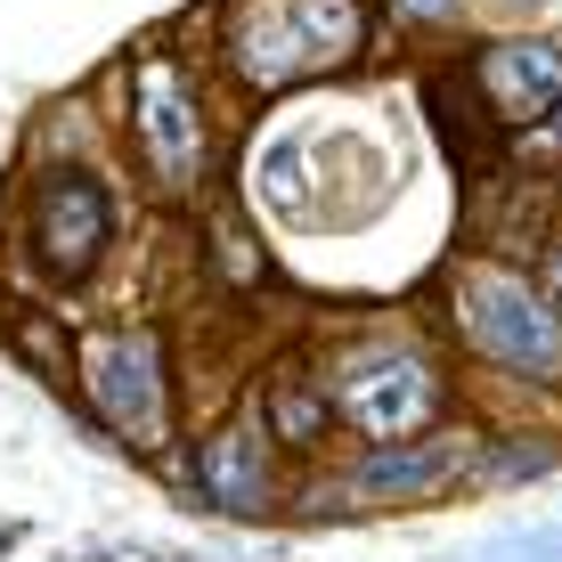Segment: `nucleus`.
<instances>
[{"instance_id": "obj_3", "label": "nucleus", "mask_w": 562, "mask_h": 562, "mask_svg": "<svg viewBox=\"0 0 562 562\" xmlns=\"http://www.w3.org/2000/svg\"><path fill=\"white\" fill-rule=\"evenodd\" d=\"M82 400L131 449H164L171 440V359H164V342L147 326H99L82 342Z\"/></svg>"}, {"instance_id": "obj_7", "label": "nucleus", "mask_w": 562, "mask_h": 562, "mask_svg": "<svg viewBox=\"0 0 562 562\" xmlns=\"http://www.w3.org/2000/svg\"><path fill=\"white\" fill-rule=\"evenodd\" d=\"M473 82H481V106H490L497 131H530L562 99V42H490Z\"/></svg>"}, {"instance_id": "obj_4", "label": "nucleus", "mask_w": 562, "mask_h": 562, "mask_svg": "<svg viewBox=\"0 0 562 562\" xmlns=\"http://www.w3.org/2000/svg\"><path fill=\"white\" fill-rule=\"evenodd\" d=\"M359 49V9L351 0H254L237 25V66L261 90L294 82V74H326Z\"/></svg>"}, {"instance_id": "obj_12", "label": "nucleus", "mask_w": 562, "mask_h": 562, "mask_svg": "<svg viewBox=\"0 0 562 562\" xmlns=\"http://www.w3.org/2000/svg\"><path fill=\"white\" fill-rule=\"evenodd\" d=\"M400 9H408V16H449L457 0H400Z\"/></svg>"}, {"instance_id": "obj_10", "label": "nucleus", "mask_w": 562, "mask_h": 562, "mask_svg": "<svg viewBox=\"0 0 562 562\" xmlns=\"http://www.w3.org/2000/svg\"><path fill=\"white\" fill-rule=\"evenodd\" d=\"M326 383L318 375H302V367H285L278 383H269V408H261V432L269 440H285V449H318L326 440Z\"/></svg>"}, {"instance_id": "obj_8", "label": "nucleus", "mask_w": 562, "mask_h": 562, "mask_svg": "<svg viewBox=\"0 0 562 562\" xmlns=\"http://www.w3.org/2000/svg\"><path fill=\"white\" fill-rule=\"evenodd\" d=\"M204 497L228 514H261L269 506V432L261 424H221V432L196 449Z\"/></svg>"}, {"instance_id": "obj_11", "label": "nucleus", "mask_w": 562, "mask_h": 562, "mask_svg": "<svg viewBox=\"0 0 562 562\" xmlns=\"http://www.w3.org/2000/svg\"><path fill=\"white\" fill-rule=\"evenodd\" d=\"M538 294H547V302H554V318H562V254L547 261V285H538Z\"/></svg>"}, {"instance_id": "obj_2", "label": "nucleus", "mask_w": 562, "mask_h": 562, "mask_svg": "<svg viewBox=\"0 0 562 562\" xmlns=\"http://www.w3.org/2000/svg\"><path fill=\"white\" fill-rule=\"evenodd\" d=\"M457 335L497 375H521V383L562 375V318L521 269H464L457 278Z\"/></svg>"}, {"instance_id": "obj_1", "label": "nucleus", "mask_w": 562, "mask_h": 562, "mask_svg": "<svg viewBox=\"0 0 562 562\" xmlns=\"http://www.w3.org/2000/svg\"><path fill=\"white\" fill-rule=\"evenodd\" d=\"M326 408H335L367 449H400V440H424L449 408V375L424 351L416 335H367L335 359L326 375Z\"/></svg>"}, {"instance_id": "obj_9", "label": "nucleus", "mask_w": 562, "mask_h": 562, "mask_svg": "<svg viewBox=\"0 0 562 562\" xmlns=\"http://www.w3.org/2000/svg\"><path fill=\"white\" fill-rule=\"evenodd\" d=\"M457 473V440H400V449H367L342 490L351 497H424Z\"/></svg>"}, {"instance_id": "obj_5", "label": "nucleus", "mask_w": 562, "mask_h": 562, "mask_svg": "<svg viewBox=\"0 0 562 562\" xmlns=\"http://www.w3.org/2000/svg\"><path fill=\"white\" fill-rule=\"evenodd\" d=\"M25 237H33V261H42L57 285H82L90 269L106 261V237H114V196H106V180H99V171H82V164H57L49 180L33 188Z\"/></svg>"}, {"instance_id": "obj_6", "label": "nucleus", "mask_w": 562, "mask_h": 562, "mask_svg": "<svg viewBox=\"0 0 562 562\" xmlns=\"http://www.w3.org/2000/svg\"><path fill=\"white\" fill-rule=\"evenodd\" d=\"M131 123H139V147H147V171L164 188H188L204 171V114H196V90L171 57H139L131 66Z\"/></svg>"}]
</instances>
